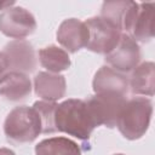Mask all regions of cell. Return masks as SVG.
<instances>
[{"label":"cell","instance_id":"cell-1","mask_svg":"<svg viewBox=\"0 0 155 155\" xmlns=\"http://www.w3.org/2000/svg\"><path fill=\"white\" fill-rule=\"evenodd\" d=\"M54 127L58 132L73 136L80 140H88L96 125L86 102L84 99L69 98L57 104Z\"/></svg>","mask_w":155,"mask_h":155},{"label":"cell","instance_id":"cell-2","mask_svg":"<svg viewBox=\"0 0 155 155\" xmlns=\"http://www.w3.org/2000/svg\"><path fill=\"white\" fill-rule=\"evenodd\" d=\"M151 115L153 103L149 98L134 97L127 99L120 111L116 127L126 139H139L148 131Z\"/></svg>","mask_w":155,"mask_h":155},{"label":"cell","instance_id":"cell-3","mask_svg":"<svg viewBox=\"0 0 155 155\" xmlns=\"http://www.w3.org/2000/svg\"><path fill=\"white\" fill-rule=\"evenodd\" d=\"M6 138L17 144L30 143L41 133V119L33 107L21 105L12 109L4 122Z\"/></svg>","mask_w":155,"mask_h":155},{"label":"cell","instance_id":"cell-4","mask_svg":"<svg viewBox=\"0 0 155 155\" xmlns=\"http://www.w3.org/2000/svg\"><path fill=\"white\" fill-rule=\"evenodd\" d=\"M126 101L127 98L125 96L117 93H94L85 102L96 127L105 126L113 128L116 126L120 111Z\"/></svg>","mask_w":155,"mask_h":155},{"label":"cell","instance_id":"cell-5","mask_svg":"<svg viewBox=\"0 0 155 155\" xmlns=\"http://www.w3.org/2000/svg\"><path fill=\"white\" fill-rule=\"evenodd\" d=\"M88 29V42L86 48L102 54H108L120 41L122 33L108 19L96 16L85 21Z\"/></svg>","mask_w":155,"mask_h":155},{"label":"cell","instance_id":"cell-6","mask_svg":"<svg viewBox=\"0 0 155 155\" xmlns=\"http://www.w3.org/2000/svg\"><path fill=\"white\" fill-rule=\"evenodd\" d=\"M36 29L35 17L24 7L11 6L0 13V31L7 38L22 40Z\"/></svg>","mask_w":155,"mask_h":155},{"label":"cell","instance_id":"cell-7","mask_svg":"<svg viewBox=\"0 0 155 155\" xmlns=\"http://www.w3.org/2000/svg\"><path fill=\"white\" fill-rule=\"evenodd\" d=\"M104 59L111 69L122 74L130 73L139 64V45L130 34H122L116 47L105 54Z\"/></svg>","mask_w":155,"mask_h":155},{"label":"cell","instance_id":"cell-8","mask_svg":"<svg viewBox=\"0 0 155 155\" xmlns=\"http://www.w3.org/2000/svg\"><path fill=\"white\" fill-rule=\"evenodd\" d=\"M7 64L8 71H19V73H31L36 68V54L33 45L22 39L13 40L5 45L2 51Z\"/></svg>","mask_w":155,"mask_h":155},{"label":"cell","instance_id":"cell-9","mask_svg":"<svg viewBox=\"0 0 155 155\" xmlns=\"http://www.w3.org/2000/svg\"><path fill=\"white\" fill-rule=\"evenodd\" d=\"M136 1H105L102 5L101 17L111 22L122 34H130L138 13Z\"/></svg>","mask_w":155,"mask_h":155},{"label":"cell","instance_id":"cell-10","mask_svg":"<svg viewBox=\"0 0 155 155\" xmlns=\"http://www.w3.org/2000/svg\"><path fill=\"white\" fill-rule=\"evenodd\" d=\"M56 36L67 52L75 53L87 46L88 29L85 22L78 18H68L59 24Z\"/></svg>","mask_w":155,"mask_h":155},{"label":"cell","instance_id":"cell-11","mask_svg":"<svg viewBox=\"0 0 155 155\" xmlns=\"http://www.w3.org/2000/svg\"><path fill=\"white\" fill-rule=\"evenodd\" d=\"M92 87L94 93H117L125 97L130 90L128 78L108 65H103L96 71Z\"/></svg>","mask_w":155,"mask_h":155},{"label":"cell","instance_id":"cell-12","mask_svg":"<svg viewBox=\"0 0 155 155\" xmlns=\"http://www.w3.org/2000/svg\"><path fill=\"white\" fill-rule=\"evenodd\" d=\"M34 91L35 94L42 101L56 102L65 94V78L61 74L39 71L34 78Z\"/></svg>","mask_w":155,"mask_h":155},{"label":"cell","instance_id":"cell-13","mask_svg":"<svg viewBox=\"0 0 155 155\" xmlns=\"http://www.w3.org/2000/svg\"><path fill=\"white\" fill-rule=\"evenodd\" d=\"M31 92L29 76L19 71H7L0 79V96L11 102H19Z\"/></svg>","mask_w":155,"mask_h":155},{"label":"cell","instance_id":"cell-14","mask_svg":"<svg viewBox=\"0 0 155 155\" xmlns=\"http://www.w3.org/2000/svg\"><path fill=\"white\" fill-rule=\"evenodd\" d=\"M128 87L132 93L138 96H154L155 88V65L153 62L138 64L128 79Z\"/></svg>","mask_w":155,"mask_h":155},{"label":"cell","instance_id":"cell-15","mask_svg":"<svg viewBox=\"0 0 155 155\" xmlns=\"http://www.w3.org/2000/svg\"><path fill=\"white\" fill-rule=\"evenodd\" d=\"M155 4L140 2L130 35L138 42H148L154 38Z\"/></svg>","mask_w":155,"mask_h":155},{"label":"cell","instance_id":"cell-16","mask_svg":"<svg viewBox=\"0 0 155 155\" xmlns=\"http://www.w3.org/2000/svg\"><path fill=\"white\" fill-rule=\"evenodd\" d=\"M40 64L48 71L53 74H59L69 69L71 62L68 52L56 45H50L39 51Z\"/></svg>","mask_w":155,"mask_h":155},{"label":"cell","instance_id":"cell-17","mask_svg":"<svg viewBox=\"0 0 155 155\" xmlns=\"http://www.w3.org/2000/svg\"><path fill=\"white\" fill-rule=\"evenodd\" d=\"M35 155H82L81 149L74 140L67 137H51L39 142Z\"/></svg>","mask_w":155,"mask_h":155},{"label":"cell","instance_id":"cell-18","mask_svg":"<svg viewBox=\"0 0 155 155\" xmlns=\"http://www.w3.org/2000/svg\"><path fill=\"white\" fill-rule=\"evenodd\" d=\"M57 103L47 101H38L33 104V108L39 113L41 119V133H53L54 127V110Z\"/></svg>","mask_w":155,"mask_h":155},{"label":"cell","instance_id":"cell-19","mask_svg":"<svg viewBox=\"0 0 155 155\" xmlns=\"http://www.w3.org/2000/svg\"><path fill=\"white\" fill-rule=\"evenodd\" d=\"M8 70V64H7V61L4 56L2 52H0V79L4 76V74H6Z\"/></svg>","mask_w":155,"mask_h":155},{"label":"cell","instance_id":"cell-20","mask_svg":"<svg viewBox=\"0 0 155 155\" xmlns=\"http://www.w3.org/2000/svg\"><path fill=\"white\" fill-rule=\"evenodd\" d=\"M15 5V1H4V2H0V10H5L7 7H11Z\"/></svg>","mask_w":155,"mask_h":155},{"label":"cell","instance_id":"cell-21","mask_svg":"<svg viewBox=\"0 0 155 155\" xmlns=\"http://www.w3.org/2000/svg\"><path fill=\"white\" fill-rule=\"evenodd\" d=\"M0 155H16V154L8 148H0Z\"/></svg>","mask_w":155,"mask_h":155},{"label":"cell","instance_id":"cell-22","mask_svg":"<svg viewBox=\"0 0 155 155\" xmlns=\"http://www.w3.org/2000/svg\"><path fill=\"white\" fill-rule=\"evenodd\" d=\"M114 155H124V154H114Z\"/></svg>","mask_w":155,"mask_h":155}]
</instances>
